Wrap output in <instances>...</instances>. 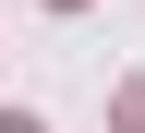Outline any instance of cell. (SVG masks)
<instances>
[{"label": "cell", "mask_w": 145, "mask_h": 133, "mask_svg": "<svg viewBox=\"0 0 145 133\" xmlns=\"http://www.w3.org/2000/svg\"><path fill=\"white\" fill-rule=\"evenodd\" d=\"M121 133H145V85H133V97H121Z\"/></svg>", "instance_id": "obj_1"}, {"label": "cell", "mask_w": 145, "mask_h": 133, "mask_svg": "<svg viewBox=\"0 0 145 133\" xmlns=\"http://www.w3.org/2000/svg\"><path fill=\"white\" fill-rule=\"evenodd\" d=\"M48 12H72V0H48Z\"/></svg>", "instance_id": "obj_3"}, {"label": "cell", "mask_w": 145, "mask_h": 133, "mask_svg": "<svg viewBox=\"0 0 145 133\" xmlns=\"http://www.w3.org/2000/svg\"><path fill=\"white\" fill-rule=\"evenodd\" d=\"M0 133H36V109H0Z\"/></svg>", "instance_id": "obj_2"}]
</instances>
